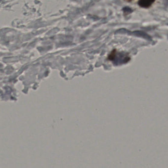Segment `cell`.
Returning <instances> with one entry per match:
<instances>
[{
	"mask_svg": "<svg viewBox=\"0 0 168 168\" xmlns=\"http://www.w3.org/2000/svg\"><path fill=\"white\" fill-rule=\"evenodd\" d=\"M132 34L134 35V36H136L141 37V38H144V39H145L146 40H151V38L150 36H149L148 34H147V33L142 32V31H134L132 33Z\"/></svg>",
	"mask_w": 168,
	"mask_h": 168,
	"instance_id": "obj_2",
	"label": "cell"
},
{
	"mask_svg": "<svg viewBox=\"0 0 168 168\" xmlns=\"http://www.w3.org/2000/svg\"><path fill=\"white\" fill-rule=\"evenodd\" d=\"M125 1L128 2H130L133 1V0H125Z\"/></svg>",
	"mask_w": 168,
	"mask_h": 168,
	"instance_id": "obj_4",
	"label": "cell"
},
{
	"mask_svg": "<svg viewBox=\"0 0 168 168\" xmlns=\"http://www.w3.org/2000/svg\"><path fill=\"white\" fill-rule=\"evenodd\" d=\"M122 10L125 15H128L129 14L133 12V10L129 7H125L123 8Z\"/></svg>",
	"mask_w": 168,
	"mask_h": 168,
	"instance_id": "obj_3",
	"label": "cell"
},
{
	"mask_svg": "<svg viewBox=\"0 0 168 168\" xmlns=\"http://www.w3.org/2000/svg\"><path fill=\"white\" fill-rule=\"evenodd\" d=\"M155 0H139L138 5L143 8H148L154 3Z\"/></svg>",
	"mask_w": 168,
	"mask_h": 168,
	"instance_id": "obj_1",
	"label": "cell"
}]
</instances>
